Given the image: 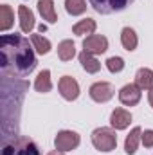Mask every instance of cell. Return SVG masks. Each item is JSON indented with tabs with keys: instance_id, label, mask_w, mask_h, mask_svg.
Wrapping results in <instances>:
<instances>
[{
	"instance_id": "cell-1",
	"label": "cell",
	"mask_w": 153,
	"mask_h": 155,
	"mask_svg": "<svg viewBox=\"0 0 153 155\" xmlns=\"http://www.w3.org/2000/svg\"><path fill=\"white\" fill-rule=\"evenodd\" d=\"M29 45V40L20 35H2L0 38V54H2V72L16 78L29 76L38 61Z\"/></svg>"
},
{
	"instance_id": "cell-2",
	"label": "cell",
	"mask_w": 153,
	"mask_h": 155,
	"mask_svg": "<svg viewBox=\"0 0 153 155\" xmlns=\"http://www.w3.org/2000/svg\"><path fill=\"white\" fill-rule=\"evenodd\" d=\"M0 155H40V148L33 139L25 135H18L9 141H4Z\"/></svg>"
},
{
	"instance_id": "cell-3",
	"label": "cell",
	"mask_w": 153,
	"mask_h": 155,
	"mask_svg": "<svg viewBox=\"0 0 153 155\" xmlns=\"http://www.w3.org/2000/svg\"><path fill=\"white\" fill-rule=\"evenodd\" d=\"M92 144L99 152H112L117 146V135L112 128H96L92 132Z\"/></svg>"
},
{
	"instance_id": "cell-4",
	"label": "cell",
	"mask_w": 153,
	"mask_h": 155,
	"mask_svg": "<svg viewBox=\"0 0 153 155\" xmlns=\"http://www.w3.org/2000/svg\"><path fill=\"white\" fill-rule=\"evenodd\" d=\"M135 0H88L92 9L99 15H114L124 11L128 5H132Z\"/></svg>"
},
{
	"instance_id": "cell-5",
	"label": "cell",
	"mask_w": 153,
	"mask_h": 155,
	"mask_svg": "<svg viewBox=\"0 0 153 155\" xmlns=\"http://www.w3.org/2000/svg\"><path fill=\"white\" fill-rule=\"evenodd\" d=\"M79 135H77L76 132H72V130H61V132H58V135H56V139H54V146H56V150H60V152H72V150H76L77 146H79Z\"/></svg>"
},
{
	"instance_id": "cell-6",
	"label": "cell",
	"mask_w": 153,
	"mask_h": 155,
	"mask_svg": "<svg viewBox=\"0 0 153 155\" xmlns=\"http://www.w3.org/2000/svg\"><path fill=\"white\" fill-rule=\"evenodd\" d=\"M88 94L96 103H106L114 97V87L108 81H97L90 87Z\"/></svg>"
},
{
	"instance_id": "cell-7",
	"label": "cell",
	"mask_w": 153,
	"mask_h": 155,
	"mask_svg": "<svg viewBox=\"0 0 153 155\" xmlns=\"http://www.w3.org/2000/svg\"><path fill=\"white\" fill-rule=\"evenodd\" d=\"M83 51L90 54H103L108 51V38L103 35H90L83 40Z\"/></svg>"
},
{
	"instance_id": "cell-8",
	"label": "cell",
	"mask_w": 153,
	"mask_h": 155,
	"mask_svg": "<svg viewBox=\"0 0 153 155\" xmlns=\"http://www.w3.org/2000/svg\"><path fill=\"white\" fill-rule=\"evenodd\" d=\"M141 90L142 88H139L135 83H128L119 90V101L126 107H135L141 101V96H142Z\"/></svg>"
},
{
	"instance_id": "cell-9",
	"label": "cell",
	"mask_w": 153,
	"mask_h": 155,
	"mask_svg": "<svg viewBox=\"0 0 153 155\" xmlns=\"http://www.w3.org/2000/svg\"><path fill=\"white\" fill-rule=\"evenodd\" d=\"M58 88H60L61 97L67 99V101H74V99L79 97V85H77V81L74 78L63 76L58 83Z\"/></svg>"
},
{
	"instance_id": "cell-10",
	"label": "cell",
	"mask_w": 153,
	"mask_h": 155,
	"mask_svg": "<svg viewBox=\"0 0 153 155\" xmlns=\"http://www.w3.org/2000/svg\"><path fill=\"white\" fill-rule=\"evenodd\" d=\"M130 123H132V114L124 108H115L110 116V124L114 130H124L130 126Z\"/></svg>"
},
{
	"instance_id": "cell-11",
	"label": "cell",
	"mask_w": 153,
	"mask_h": 155,
	"mask_svg": "<svg viewBox=\"0 0 153 155\" xmlns=\"http://www.w3.org/2000/svg\"><path fill=\"white\" fill-rule=\"evenodd\" d=\"M18 18H20V29L24 33H31L34 29V15L27 5L18 7Z\"/></svg>"
},
{
	"instance_id": "cell-12",
	"label": "cell",
	"mask_w": 153,
	"mask_h": 155,
	"mask_svg": "<svg viewBox=\"0 0 153 155\" xmlns=\"http://www.w3.org/2000/svg\"><path fill=\"white\" fill-rule=\"evenodd\" d=\"M79 63H81V67H83L88 74H96V72L101 71V61H99L94 54H90V52H86V51H83V52L79 54Z\"/></svg>"
},
{
	"instance_id": "cell-13",
	"label": "cell",
	"mask_w": 153,
	"mask_h": 155,
	"mask_svg": "<svg viewBox=\"0 0 153 155\" xmlns=\"http://www.w3.org/2000/svg\"><path fill=\"white\" fill-rule=\"evenodd\" d=\"M141 134L142 130L139 126L132 128V132L126 135V141H124V152L128 155H133L137 152V146H139V141H141Z\"/></svg>"
},
{
	"instance_id": "cell-14",
	"label": "cell",
	"mask_w": 153,
	"mask_h": 155,
	"mask_svg": "<svg viewBox=\"0 0 153 155\" xmlns=\"http://www.w3.org/2000/svg\"><path fill=\"white\" fill-rule=\"evenodd\" d=\"M38 11H40V15L43 16V20H47L49 24H56V22H58V16H56L54 2H52V0H40L38 2Z\"/></svg>"
},
{
	"instance_id": "cell-15",
	"label": "cell",
	"mask_w": 153,
	"mask_h": 155,
	"mask_svg": "<svg viewBox=\"0 0 153 155\" xmlns=\"http://www.w3.org/2000/svg\"><path fill=\"white\" fill-rule=\"evenodd\" d=\"M135 85L139 87V88H146V90H150L153 87V71L151 69H139L137 71V74H135Z\"/></svg>"
},
{
	"instance_id": "cell-16",
	"label": "cell",
	"mask_w": 153,
	"mask_h": 155,
	"mask_svg": "<svg viewBox=\"0 0 153 155\" xmlns=\"http://www.w3.org/2000/svg\"><path fill=\"white\" fill-rule=\"evenodd\" d=\"M76 56V45H74V41L72 40H63V41H60V45H58V58L61 60V61H69V60H72Z\"/></svg>"
},
{
	"instance_id": "cell-17",
	"label": "cell",
	"mask_w": 153,
	"mask_h": 155,
	"mask_svg": "<svg viewBox=\"0 0 153 155\" xmlns=\"http://www.w3.org/2000/svg\"><path fill=\"white\" fill-rule=\"evenodd\" d=\"M121 43H122V47H124L126 51H130V52L137 49L139 40H137V35H135V31H133L132 27H124V29L121 31Z\"/></svg>"
},
{
	"instance_id": "cell-18",
	"label": "cell",
	"mask_w": 153,
	"mask_h": 155,
	"mask_svg": "<svg viewBox=\"0 0 153 155\" xmlns=\"http://www.w3.org/2000/svg\"><path fill=\"white\" fill-rule=\"evenodd\" d=\"M34 88L36 92H41V94H47L52 90V81H50V71L43 69L41 72L38 74L36 81H34Z\"/></svg>"
},
{
	"instance_id": "cell-19",
	"label": "cell",
	"mask_w": 153,
	"mask_h": 155,
	"mask_svg": "<svg viewBox=\"0 0 153 155\" xmlns=\"http://www.w3.org/2000/svg\"><path fill=\"white\" fill-rule=\"evenodd\" d=\"M96 20H92V18H85V20H79L76 25L72 27V33L76 35V36H83V35H94V31H96Z\"/></svg>"
},
{
	"instance_id": "cell-20",
	"label": "cell",
	"mask_w": 153,
	"mask_h": 155,
	"mask_svg": "<svg viewBox=\"0 0 153 155\" xmlns=\"http://www.w3.org/2000/svg\"><path fill=\"white\" fill-rule=\"evenodd\" d=\"M15 22V13L11 9V5L2 4L0 5V31H7Z\"/></svg>"
},
{
	"instance_id": "cell-21",
	"label": "cell",
	"mask_w": 153,
	"mask_h": 155,
	"mask_svg": "<svg viewBox=\"0 0 153 155\" xmlns=\"http://www.w3.org/2000/svg\"><path fill=\"white\" fill-rule=\"evenodd\" d=\"M65 9L69 15L79 16L86 11V2L85 0H65Z\"/></svg>"
},
{
	"instance_id": "cell-22",
	"label": "cell",
	"mask_w": 153,
	"mask_h": 155,
	"mask_svg": "<svg viewBox=\"0 0 153 155\" xmlns=\"http://www.w3.org/2000/svg\"><path fill=\"white\" fill-rule=\"evenodd\" d=\"M31 41H33V47L36 49L38 54H47L50 51V41L43 38L41 35H31Z\"/></svg>"
},
{
	"instance_id": "cell-23",
	"label": "cell",
	"mask_w": 153,
	"mask_h": 155,
	"mask_svg": "<svg viewBox=\"0 0 153 155\" xmlns=\"http://www.w3.org/2000/svg\"><path fill=\"white\" fill-rule=\"evenodd\" d=\"M106 69H108L112 74L121 72V71L124 69V60L119 58V56H112V58H108V60H106Z\"/></svg>"
},
{
	"instance_id": "cell-24",
	"label": "cell",
	"mask_w": 153,
	"mask_h": 155,
	"mask_svg": "<svg viewBox=\"0 0 153 155\" xmlns=\"http://www.w3.org/2000/svg\"><path fill=\"white\" fill-rule=\"evenodd\" d=\"M141 141H142L144 148H153V130H144L141 134Z\"/></svg>"
},
{
	"instance_id": "cell-25",
	"label": "cell",
	"mask_w": 153,
	"mask_h": 155,
	"mask_svg": "<svg viewBox=\"0 0 153 155\" xmlns=\"http://www.w3.org/2000/svg\"><path fill=\"white\" fill-rule=\"evenodd\" d=\"M148 99H150V105H151V108H153V87L148 90Z\"/></svg>"
},
{
	"instance_id": "cell-26",
	"label": "cell",
	"mask_w": 153,
	"mask_h": 155,
	"mask_svg": "<svg viewBox=\"0 0 153 155\" xmlns=\"http://www.w3.org/2000/svg\"><path fill=\"white\" fill-rule=\"evenodd\" d=\"M47 155H65V152H60V150H54V152H49Z\"/></svg>"
}]
</instances>
